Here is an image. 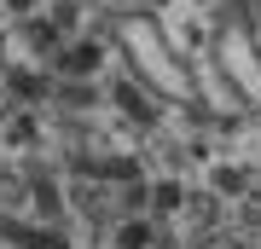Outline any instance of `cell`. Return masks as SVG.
Listing matches in <instances>:
<instances>
[{
    "instance_id": "obj_1",
    "label": "cell",
    "mask_w": 261,
    "mask_h": 249,
    "mask_svg": "<svg viewBox=\"0 0 261 249\" xmlns=\"http://www.w3.org/2000/svg\"><path fill=\"white\" fill-rule=\"evenodd\" d=\"M128 46H134V58H140V70H145L163 93H186V75L168 64V46L157 41V29H151V23H128Z\"/></svg>"
}]
</instances>
